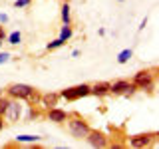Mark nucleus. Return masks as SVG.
I'll use <instances>...</instances> for the list:
<instances>
[{"mask_svg": "<svg viewBox=\"0 0 159 149\" xmlns=\"http://www.w3.org/2000/svg\"><path fill=\"white\" fill-rule=\"evenodd\" d=\"M66 121H68V129H70V133H72V137L82 139V137L88 135L89 125H88V121L84 117H80V115H72V117H70L68 115Z\"/></svg>", "mask_w": 159, "mask_h": 149, "instance_id": "f257e3e1", "label": "nucleus"}, {"mask_svg": "<svg viewBox=\"0 0 159 149\" xmlns=\"http://www.w3.org/2000/svg\"><path fill=\"white\" fill-rule=\"evenodd\" d=\"M133 86L137 89H143V92H153V88H155V74H153V70L149 72V70H141V72L135 74V78H133Z\"/></svg>", "mask_w": 159, "mask_h": 149, "instance_id": "f03ea898", "label": "nucleus"}, {"mask_svg": "<svg viewBox=\"0 0 159 149\" xmlns=\"http://www.w3.org/2000/svg\"><path fill=\"white\" fill-rule=\"evenodd\" d=\"M92 93V86H88V84H80V86H74V88H68L64 89V92H60V97L68 99V102H76L80 97H86Z\"/></svg>", "mask_w": 159, "mask_h": 149, "instance_id": "7ed1b4c3", "label": "nucleus"}, {"mask_svg": "<svg viewBox=\"0 0 159 149\" xmlns=\"http://www.w3.org/2000/svg\"><path fill=\"white\" fill-rule=\"evenodd\" d=\"M135 86H133L131 82H127V79H117V82L109 84V93H113V96H133L135 93Z\"/></svg>", "mask_w": 159, "mask_h": 149, "instance_id": "20e7f679", "label": "nucleus"}, {"mask_svg": "<svg viewBox=\"0 0 159 149\" xmlns=\"http://www.w3.org/2000/svg\"><path fill=\"white\" fill-rule=\"evenodd\" d=\"M8 93L16 99H32L34 93H36V89L32 86H28V84H12V86L8 88Z\"/></svg>", "mask_w": 159, "mask_h": 149, "instance_id": "39448f33", "label": "nucleus"}, {"mask_svg": "<svg viewBox=\"0 0 159 149\" xmlns=\"http://www.w3.org/2000/svg\"><path fill=\"white\" fill-rule=\"evenodd\" d=\"M86 139H88V145L89 147H107L109 145L107 137L103 135L102 131H93V129H89V131H88Z\"/></svg>", "mask_w": 159, "mask_h": 149, "instance_id": "423d86ee", "label": "nucleus"}, {"mask_svg": "<svg viewBox=\"0 0 159 149\" xmlns=\"http://www.w3.org/2000/svg\"><path fill=\"white\" fill-rule=\"evenodd\" d=\"M20 115H22V106H20V102L16 99V102L8 103V107H6V111H4L2 117H6L8 121H18Z\"/></svg>", "mask_w": 159, "mask_h": 149, "instance_id": "0eeeda50", "label": "nucleus"}, {"mask_svg": "<svg viewBox=\"0 0 159 149\" xmlns=\"http://www.w3.org/2000/svg\"><path fill=\"white\" fill-rule=\"evenodd\" d=\"M153 135H155V133H151V135H149V133H141V135H135V137H131V139H129V145H131V147H135V149L147 147Z\"/></svg>", "mask_w": 159, "mask_h": 149, "instance_id": "6e6552de", "label": "nucleus"}, {"mask_svg": "<svg viewBox=\"0 0 159 149\" xmlns=\"http://www.w3.org/2000/svg\"><path fill=\"white\" fill-rule=\"evenodd\" d=\"M48 119H50V121H54V123H62V121H66V119H68V113L64 111V109H60L58 106H54V107L48 109Z\"/></svg>", "mask_w": 159, "mask_h": 149, "instance_id": "1a4fd4ad", "label": "nucleus"}, {"mask_svg": "<svg viewBox=\"0 0 159 149\" xmlns=\"http://www.w3.org/2000/svg\"><path fill=\"white\" fill-rule=\"evenodd\" d=\"M92 93L98 97L109 96V82H98L96 86H92Z\"/></svg>", "mask_w": 159, "mask_h": 149, "instance_id": "9d476101", "label": "nucleus"}, {"mask_svg": "<svg viewBox=\"0 0 159 149\" xmlns=\"http://www.w3.org/2000/svg\"><path fill=\"white\" fill-rule=\"evenodd\" d=\"M58 97H60V93H46V96H42V106L48 109L58 106Z\"/></svg>", "mask_w": 159, "mask_h": 149, "instance_id": "9b49d317", "label": "nucleus"}, {"mask_svg": "<svg viewBox=\"0 0 159 149\" xmlns=\"http://www.w3.org/2000/svg\"><path fill=\"white\" fill-rule=\"evenodd\" d=\"M6 42L12 44V46H18V44L22 42V34H20L18 30H14V32H10L8 36H6Z\"/></svg>", "mask_w": 159, "mask_h": 149, "instance_id": "f8f14e48", "label": "nucleus"}, {"mask_svg": "<svg viewBox=\"0 0 159 149\" xmlns=\"http://www.w3.org/2000/svg\"><path fill=\"white\" fill-rule=\"evenodd\" d=\"M133 56V52H131V48H125V50H121V52L117 54V64H127L129 62V58Z\"/></svg>", "mask_w": 159, "mask_h": 149, "instance_id": "ddd939ff", "label": "nucleus"}, {"mask_svg": "<svg viewBox=\"0 0 159 149\" xmlns=\"http://www.w3.org/2000/svg\"><path fill=\"white\" fill-rule=\"evenodd\" d=\"M40 139H42L40 135H16L18 143H38Z\"/></svg>", "mask_w": 159, "mask_h": 149, "instance_id": "4468645a", "label": "nucleus"}, {"mask_svg": "<svg viewBox=\"0 0 159 149\" xmlns=\"http://www.w3.org/2000/svg\"><path fill=\"white\" fill-rule=\"evenodd\" d=\"M72 34H74L72 26H70V24H64V26H62V30H60V38H62L64 42H68V40L72 38Z\"/></svg>", "mask_w": 159, "mask_h": 149, "instance_id": "2eb2a0df", "label": "nucleus"}, {"mask_svg": "<svg viewBox=\"0 0 159 149\" xmlns=\"http://www.w3.org/2000/svg\"><path fill=\"white\" fill-rule=\"evenodd\" d=\"M60 16H62L64 24H70V4L68 2H62V12H60Z\"/></svg>", "mask_w": 159, "mask_h": 149, "instance_id": "dca6fc26", "label": "nucleus"}, {"mask_svg": "<svg viewBox=\"0 0 159 149\" xmlns=\"http://www.w3.org/2000/svg\"><path fill=\"white\" fill-rule=\"evenodd\" d=\"M64 44H66V42H64L62 38H56V40H52V42H48L46 48H48V50H58V48H62Z\"/></svg>", "mask_w": 159, "mask_h": 149, "instance_id": "f3484780", "label": "nucleus"}, {"mask_svg": "<svg viewBox=\"0 0 159 149\" xmlns=\"http://www.w3.org/2000/svg\"><path fill=\"white\" fill-rule=\"evenodd\" d=\"M8 103H10V99H8V97H4V96H0V115H4V111H6V107H8Z\"/></svg>", "mask_w": 159, "mask_h": 149, "instance_id": "a211bd4d", "label": "nucleus"}, {"mask_svg": "<svg viewBox=\"0 0 159 149\" xmlns=\"http://www.w3.org/2000/svg\"><path fill=\"white\" fill-rule=\"evenodd\" d=\"M32 4V0H14V8H26V6H30Z\"/></svg>", "mask_w": 159, "mask_h": 149, "instance_id": "6ab92c4d", "label": "nucleus"}, {"mask_svg": "<svg viewBox=\"0 0 159 149\" xmlns=\"http://www.w3.org/2000/svg\"><path fill=\"white\" fill-rule=\"evenodd\" d=\"M10 60V54L8 52H0V64H6Z\"/></svg>", "mask_w": 159, "mask_h": 149, "instance_id": "aec40b11", "label": "nucleus"}, {"mask_svg": "<svg viewBox=\"0 0 159 149\" xmlns=\"http://www.w3.org/2000/svg\"><path fill=\"white\" fill-rule=\"evenodd\" d=\"M6 22H8V14L0 12V24H6Z\"/></svg>", "mask_w": 159, "mask_h": 149, "instance_id": "412c9836", "label": "nucleus"}, {"mask_svg": "<svg viewBox=\"0 0 159 149\" xmlns=\"http://www.w3.org/2000/svg\"><path fill=\"white\" fill-rule=\"evenodd\" d=\"M145 26H147V18H143L141 24H139V32H141V30H145Z\"/></svg>", "mask_w": 159, "mask_h": 149, "instance_id": "4be33fe9", "label": "nucleus"}, {"mask_svg": "<svg viewBox=\"0 0 159 149\" xmlns=\"http://www.w3.org/2000/svg\"><path fill=\"white\" fill-rule=\"evenodd\" d=\"M4 38H6V34H0V48H2V42H4Z\"/></svg>", "mask_w": 159, "mask_h": 149, "instance_id": "5701e85b", "label": "nucleus"}, {"mask_svg": "<svg viewBox=\"0 0 159 149\" xmlns=\"http://www.w3.org/2000/svg\"><path fill=\"white\" fill-rule=\"evenodd\" d=\"M2 127H4V121H2V115H0V131H2Z\"/></svg>", "mask_w": 159, "mask_h": 149, "instance_id": "b1692460", "label": "nucleus"}, {"mask_svg": "<svg viewBox=\"0 0 159 149\" xmlns=\"http://www.w3.org/2000/svg\"><path fill=\"white\" fill-rule=\"evenodd\" d=\"M0 34H4V28L2 26H0Z\"/></svg>", "mask_w": 159, "mask_h": 149, "instance_id": "393cba45", "label": "nucleus"}, {"mask_svg": "<svg viewBox=\"0 0 159 149\" xmlns=\"http://www.w3.org/2000/svg\"><path fill=\"white\" fill-rule=\"evenodd\" d=\"M117 2H125V0H117Z\"/></svg>", "mask_w": 159, "mask_h": 149, "instance_id": "a878e982", "label": "nucleus"}]
</instances>
